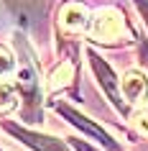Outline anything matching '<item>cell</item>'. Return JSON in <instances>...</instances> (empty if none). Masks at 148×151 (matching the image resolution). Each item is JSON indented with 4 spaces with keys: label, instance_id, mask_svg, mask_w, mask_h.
<instances>
[{
    "label": "cell",
    "instance_id": "cell-1",
    "mask_svg": "<svg viewBox=\"0 0 148 151\" xmlns=\"http://www.w3.org/2000/svg\"><path fill=\"white\" fill-rule=\"evenodd\" d=\"M54 108H56V113H61V115H64L66 120H69V123H71L74 128H79V131H84L87 136H92L94 141H97V143H102V146H105L107 151H120V146H117V143L112 141V138H110V136L105 133V131H102L100 126H94V123H92L89 118H84L82 113L71 110L69 105H64V103H54Z\"/></svg>",
    "mask_w": 148,
    "mask_h": 151
},
{
    "label": "cell",
    "instance_id": "cell-2",
    "mask_svg": "<svg viewBox=\"0 0 148 151\" xmlns=\"http://www.w3.org/2000/svg\"><path fill=\"white\" fill-rule=\"evenodd\" d=\"M125 33L123 16L117 10H100L92 21V36L97 41H115Z\"/></svg>",
    "mask_w": 148,
    "mask_h": 151
},
{
    "label": "cell",
    "instance_id": "cell-3",
    "mask_svg": "<svg viewBox=\"0 0 148 151\" xmlns=\"http://www.w3.org/2000/svg\"><path fill=\"white\" fill-rule=\"evenodd\" d=\"M18 49L23 51V59H21V67H18V90L23 92V97L28 103H36V92H39V74H36V67H33L31 56H28V49H26L23 41H16Z\"/></svg>",
    "mask_w": 148,
    "mask_h": 151
},
{
    "label": "cell",
    "instance_id": "cell-4",
    "mask_svg": "<svg viewBox=\"0 0 148 151\" xmlns=\"http://www.w3.org/2000/svg\"><path fill=\"white\" fill-rule=\"evenodd\" d=\"M89 64H92V69H94V74H97V80H100L102 90L107 92L110 103L115 105L117 110H123V113H125V105H123V97H120V90H117V82H115V74H112V69H110L107 64L102 62V56H97L94 51H89Z\"/></svg>",
    "mask_w": 148,
    "mask_h": 151
},
{
    "label": "cell",
    "instance_id": "cell-5",
    "mask_svg": "<svg viewBox=\"0 0 148 151\" xmlns=\"http://www.w3.org/2000/svg\"><path fill=\"white\" fill-rule=\"evenodd\" d=\"M5 128H8L16 138H21L26 146H31V149H36V151H69L66 143L59 141V138H51V136H44V133H33V131L18 128V126H13V123H5Z\"/></svg>",
    "mask_w": 148,
    "mask_h": 151
},
{
    "label": "cell",
    "instance_id": "cell-6",
    "mask_svg": "<svg viewBox=\"0 0 148 151\" xmlns=\"http://www.w3.org/2000/svg\"><path fill=\"white\" fill-rule=\"evenodd\" d=\"M59 26L66 33H79L87 28V8L79 3H66L59 16Z\"/></svg>",
    "mask_w": 148,
    "mask_h": 151
},
{
    "label": "cell",
    "instance_id": "cell-7",
    "mask_svg": "<svg viewBox=\"0 0 148 151\" xmlns=\"http://www.w3.org/2000/svg\"><path fill=\"white\" fill-rule=\"evenodd\" d=\"M123 95L128 103H143L148 97V77L140 72H128L123 77Z\"/></svg>",
    "mask_w": 148,
    "mask_h": 151
},
{
    "label": "cell",
    "instance_id": "cell-8",
    "mask_svg": "<svg viewBox=\"0 0 148 151\" xmlns=\"http://www.w3.org/2000/svg\"><path fill=\"white\" fill-rule=\"evenodd\" d=\"M16 105H18L16 87H13V85H8V82H0V113L16 110Z\"/></svg>",
    "mask_w": 148,
    "mask_h": 151
},
{
    "label": "cell",
    "instance_id": "cell-9",
    "mask_svg": "<svg viewBox=\"0 0 148 151\" xmlns=\"http://www.w3.org/2000/svg\"><path fill=\"white\" fill-rule=\"evenodd\" d=\"M71 74H74V64L71 62H64L59 69L51 74V82H49V90H59V87H64L66 82L71 80Z\"/></svg>",
    "mask_w": 148,
    "mask_h": 151
},
{
    "label": "cell",
    "instance_id": "cell-10",
    "mask_svg": "<svg viewBox=\"0 0 148 151\" xmlns=\"http://www.w3.org/2000/svg\"><path fill=\"white\" fill-rule=\"evenodd\" d=\"M13 69H16V62H13V56H10L5 49H0V77H3V74H10Z\"/></svg>",
    "mask_w": 148,
    "mask_h": 151
},
{
    "label": "cell",
    "instance_id": "cell-11",
    "mask_svg": "<svg viewBox=\"0 0 148 151\" xmlns=\"http://www.w3.org/2000/svg\"><path fill=\"white\" fill-rule=\"evenodd\" d=\"M135 128H138L143 136H148V110H140L135 115Z\"/></svg>",
    "mask_w": 148,
    "mask_h": 151
},
{
    "label": "cell",
    "instance_id": "cell-12",
    "mask_svg": "<svg viewBox=\"0 0 148 151\" xmlns=\"http://www.w3.org/2000/svg\"><path fill=\"white\" fill-rule=\"evenodd\" d=\"M135 5H138L140 16H143V21H146V26H148V0H135Z\"/></svg>",
    "mask_w": 148,
    "mask_h": 151
}]
</instances>
